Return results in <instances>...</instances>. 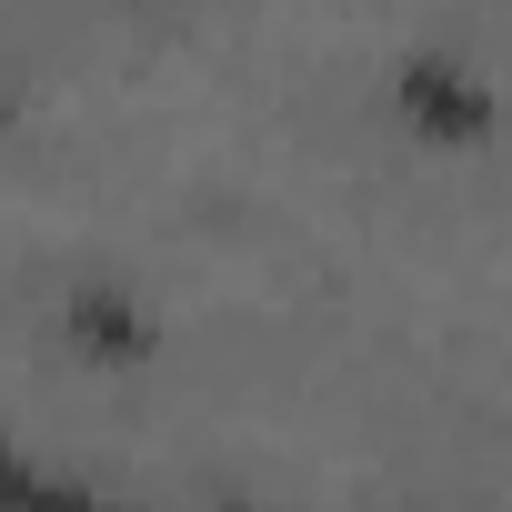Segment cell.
<instances>
[{
	"label": "cell",
	"mask_w": 512,
	"mask_h": 512,
	"mask_svg": "<svg viewBox=\"0 0 512 512\" xmlns=\"http://www.w3.org/2000/svg\"><path fill=\"white\" fill-rule=\"evenodd\" d=\"M11 512H131L121 492H101V482H81V472H51V462H11Z\"/></svg>",
	"instance_id": "3957f363"
},
{
	"label": "cell",
	"mask_w": 512,
	"mask_h": 512,
	"mask_svg": "<svg viewBox=\"0 0 512 512\" xmlns=\"http://www.w3.org/2000/svg\"><path fill=\"white\" fill-rule=\"evenodd\" d=\"M392 111H402L412 131H432V141H482V131H492V91H482V71L452 61V51H402V61H392Z\"/></svg>",
	"instance_id": "6da1fadb"
},
{
	"label": "cell",
	"mask_w": 512,
	"mask_h": 512,
	"mask_svg": "<svg viewBox=\"0 0 512 512\" xmlns=\"http://www.w3.org/2000/svg\"><path fill=\"white\" fill-rule=\"evenodd\" d=\"M71 342H81L91 362H141V352H151V322H141V302H131V292L81 282V292H71Z\"/></svg>",
	"instance_id": "7a4b0ae2"
}]
</instances>
